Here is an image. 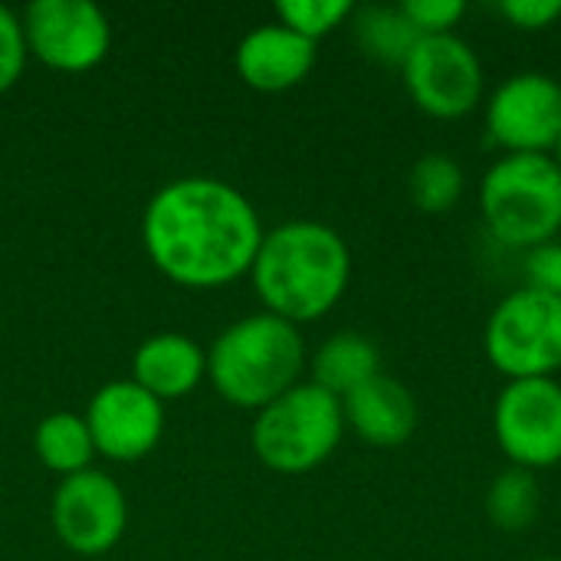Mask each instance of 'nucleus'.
I'll return each mask as SVG.
<instances>
[{"mask_svg": "<svg viewBox=\"0 0 561 561\" xmlns=\"http://www.w3.org/2000/svg\"><path fill=\"white\" fill-rule=\"evenodd\" d=\"M523 276L529 289L561 296V240H549L523 253Z\"/></svg>", "mask_w": 561, "mask_h": 561, "instance_id": "obj_23", "label": "nucleus"}, {"mask_svg": "<svg viewBox=\"0 0 561 561\" xmlns=\"http://www.w3.org/2000/svg\"><path fill=\"white\" fill-rule=\"evenodd\" d=\"M401 76L411 102L440 122L470 115L486 92L480 53L457 33L421 36L408 53Z\"/></svg>", "mask_w": 561, "mask_h": 561, "instance_id": "obj_7", "label": "nucleus"}, {"mask_svg": "<svg viewBox=\"0 0 561 561\" xmlns=\"http://www.w3.org/2000/svg\"><path fill=\"white\" fill-rule=\"evenodd\" d=\"M480 217L493 240L533 250L561 233V171L549 154H500L480 178Z\"/></svg>", "mask_w": 561, "mask_h": 561, "instance_id": "obj_4", "label": "nucleus"}, {"mask_svg": "<svg viewBox=\"0 0 561 561\" xmlns=\"http://www.w3.org/2000/svg\"><path fill=\"white\" fill-rule=\"evenodd\" d=\"M483 128L503 154H552L561 135V82L536 69L503 79L486 99Z\"/></svg>", "mask_w": 561, "mask_h": 561, "instance_id": "obj_9", "label": "nucleus"}, {"mask_svg": "<svg viewBox=\"0 0 561 561\" xmlns=\"http://www.w3.org/2000/svg\"><path fill=\"white\" fill-rule=\"evenodd\" d=\"M483 352L506 381L556 378L561 371V296L529 286L506 293L486 316Z\"/></svg>", "mask_w": 561, "mask_h": 561, "instance_id": "obj_6", "label": "nucleus"}, {"mask_svg": "<svg viewBox=\"0 0 561 561\" xmlns=\"http://www.w3.org/2000/svg\"><path fill=\"white\" fill-rule=\"evenodd\" d=\"M33 447H36L39 463L49 473H59L62 480L72 477V473L89 470V460L95 454V444H92V434H89L85 417H79L72 411H53V414H46L36 424Z\"/></svg>", "mask_w": 561, "mask_h": 561, "instance_id": "obj_17", "label": "nucleus"}, {"mask_svg": "<svg viewBox=\"0 0 561 561\" xmlns=\"http://www.w3.org/2000/svg\"><path fill=\"white\" fill-rule=\"evenodd\" d=\"M500 13L510 26L523 33L549 30L561 20V0H503Z\"/></svg>", "mask_w": 561, "mask_h": 561, "instance_id": "obj_25", "label": "nucleus"}, {"mask_svg": "<svg viewBox=\"0 0 561 561\" xmlns=\"http://www.w3.org/2000/svg\"><path fill=\"white\" fill-rule=\"evenodd\" d=\"M483 510L500 533H526L542 513L539 477L519 467H506L503 473L493 477Z\"/></svg>", "mask_w": 561, "mask_h": 561, "instance_id": "obj_19", "label": "nucleus"}, {"mask_svg": "<svg viewBox=\"0 0 561 561\" xmlns=\"http://www.w3.org/2000/svg\"><path fill=\"white\" fill-rule=\"evenodd\" d=\"M237 72L250 89L286 92L299 85L316 66V43L283 23L250 30L237 46Z\"/></svg>", "mask_w": 561, "mask_h": 561, "instance_id": "obj_14", "label": "nucleus"}, {"mask_svg": "<svg viewBox=\"0 0 561 561\" xmlns=\"http://www.w3.org/2000/svg\"><path fill=\"white\" fill-rule=\"evenodd\" d=\"M533 561H561V559H533Z\"/></svg>", "mask_w": 561, "mask_h": 561, "instance_id": "obj_27", "label": "nucleus"}, {"mask_svg": "<svg viewBox=\"0 0 561 561\" xmlns=\"http://www.w3.org/2000/svg\"><path fill=\"white\" fill-rule=\"evenodd\" d=\"M352 33L362 53L375 62L385 66H404L408 53L421 39L411 20L404 16L401 3L398 7H362L352 13Z\"/></svg>", "mask_w": 561, "mask_h": 561, "instance_id": "obj_18", "label": "nucleus"}, {"mask_svg": "<svg viewBox=\"0 0 561 561\" xmlns=\"http://www.w3.org/2000/svg\"><path fill=\"white\" fill-rule=\"evenodd\" d=\"M53 529L59 542L85 559L112 552L128 526V503L122 486L102 470L66 477L53 496Z\"/></svg>", "mask_w": 561, "mask_h": 561, "instance_id": "obj_11", "label": "nucleus"}, {"mask_svg": "<svg viewBox=\"0 0 561 561\" xmlns=\"http://www.w3.org/2000/svg\"><path fill=\"white\" fill-rule=\"evenodd\" d=\"M20 23L26 53L59 72L99 66L112 43L108 16L92 0H33Z\"/></svg>", "mask_w": 561, "mask_h": 561, "instance_id": "obj_10", "label": "nucleus"}, {"mask_svg": "<svg viewBox=\"0 0 561 561\" xmlns=\"http://www.w3.org/2000/svg\"><path fill=\"white\" fill-rule=\"evenodd\" d=\"M131 375H135L131 381L145 388L151 398H158L161 404L178 401L191 394L207 375V355L194 339L181 332H158L135 348Z\"/></svg>", "mask_w": 561, "mask_h": 561, "instance_id": "obj_15", "label": "nucleus"}, {"mask_svg": "<svg viewBox=\"0 0 561 561\" xmlns=\"http://www.w3.org/2000/svg\"><path fill=\"white\" fill-rule=\"evenodd\" d=\"M141 240L154 270L171 283L214 289L250 273L263 227L253 204L233 184L178 178L148 201Z\"/></svg>", "mask_w": 561, "mask_h": 561, "instance_id": "obj_1", "label": "nucleus"}, {"mask_svg": "<svg viewBox=\"0 0 561 561\" xmlns=\"http://www.w3.org/2000/svg\"><path fill=\"white\" fill-rule=\"evenodd\" d=\"M342 401L312 381H299L256 411L250 444L263 467L283 477H299L322 467L342 444Z\"/></svg>", "mask_w": 561, "mask_h": 561, "instance_id": "obj_5", "label": "nucleus"}, {"mask_svg": "<svg viewBox=\"0 0 561 561\" xmlns=\"http://www.w3.org/2000/svg\"><path fill=\"white\" fill-rule=\"evenodd\" d=\"M342 414L345 427L355 431L358 440L378 450H394L404 447L414 431H417V401L391 375H375L362 388L342 398Z\"/></svg>", "mask_w": 561, "mask_h": 561, "instance_id": "obj_13", "label": "nucleus"}, {"mask_svg": "<svg viewBox=\"0 0 561 561\" xmlns=\"http://www.w3.org/2000/svg\"><path fill=\"white\" fill-rule=\"evenodd\" d=\"M352 13H355V7L348 0H279L276 3L279 23L312 43L322 39L325 33L339 30Z\"/></svg>", "mask_w": 561, "mask_h": 561, "instance_id": "obj_21", "label": "nucleus"}, {"mask_svg": "<svg viewBox=\"0 0 561 561\" xmlns=\"http://www.w3.org/2000/svg\"><path fill=\"white\" fill-rule=\"evenodd\" d=\"M85 424L95 454L115 463H131L158 447L164 434V404L151 398L145 388H138L131 378L108 381L92 394Z\"/></svg>", "mask_w": 561, "mask_h": 561, "instance_id": "obj_12", "label": "nucleus"}, {"mask_svg": "<svg viewBox=\"0 0 561 561\" xmlns=\"http://www.w3.org/2000/svg\"><path fill=\"white\" fill-rule=\"evenodd\" d=\"M404 16L417 30V36H444L467 16L463 0H404Z\"/></svg>", "mask_w": 561, "mask_h": 561, "instance_id": "obj_22", "label": "nucleus"}, {"mask_svg": "<svg viewBox=\"0 0 561 561\" xmlns=\"http://www.w3.org/2000/svg\"><path fill=\"white\" fill-rule=\"evenodd\" d=\"M250 279L266 312L306 325L329 316L345 296L352 253L335 227L289 220L263 233Z\"/></svg>", "mask_w": 561, "mask_h": 561, "instance_id": "obj_2", "label": "nucleus"}, {"mask_svg": "<svg viewBox=\"0 0 561 561\" xmlns=\"http://www.w3.org/2000/svg\"><path fill=\"white\" fill-rule=\"evenodd\" d=\"M467 191V174L460 161L447 151H427L414 161L408 174V194L421 214H450Z\"/></svg>", "mask_w": 561, "mask_h": 561, "instance_id": "obj_20", "label": "nucleus"}, {"mask_svg": "<svg viewBox=\"0 0 561 561\" xmlns=\"http://www.w3.org/2000/svg\"><path fill=\"white\" fill-rule=\"evenodd\" d=\"M302 368L306 345L299 325L273 312H253L227 325L207 355V375L217 394L250 411L296 388Z\"/></svg>", "mask_w": 561, "mask_h": 561, "instance_id": "obj_3", "label": "nucleus"}, {"mask_svg": "<svg viewBox=\"0 0 561 561\" xmlns=\"http://www.w3.org/2000/svg\"><path fill=\"white\" fill-rule=\"evenodd\" d=\"M23 66H26L23 23L13 10L0 7V95L20 79Z\"/></svg>", "mask_w": 561, "mask_h": 561, "instance_id": "obj_24", "label": "nucleus"}, {"mask_svg": "<svg viewBox=\"0 0 561 561\" xmlns=\"http://www.w3.org/2000/svg\"><path fill=\"white\" fill-rule=\"evenodd\" d=\"M493 437L510 467L539 473L561 463V381H506L493 404Z\"/></svg>", "mask_w": 561, "mask_h": 561, "instance_id": "obj_8", "label": "nucleus"}, {"mask_svg": "<svg viewBox=\"0 0 561 561\" xmlns=\"http://www.w3.org/2000/svg\"><path fill=\"white\" fill-rule=\"evenodd\" d=\"M381 375V352L362 332H335L312 355V385L325 388L339 401Z\"/></svg>", "mask_w": 561, "mask_h": 561, "instance_id": "obj_16", "label": "nucleus"}, {"mask_svg": "<svg viewBox=\"0 0 561 561\" xmlns=\"http://www.w3.org/2000/svg\"><path fill=\"white\" fill-rule=\"evenodd\" d=\"M552 161H556V168L561 171V135H559V141H556V148H552V154H549Z\"/></svg>", "mask_w": 561, "mask_h": 561, "instance_id": "obj_26", "label": "nucleus"}]
</instances>
